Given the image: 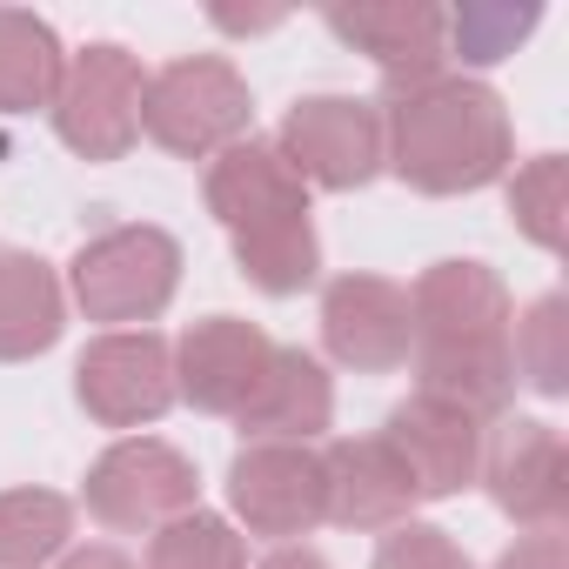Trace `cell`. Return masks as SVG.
I'll return each instance as SVG.
<instances>
[{"mask_svg": "<svg viewBox=\"0 0 569 569\" xmlns=\"http://www.w3.org/2000/svg\"><path fill=\"white\" fill-rule=\"evenodd\" d=\"M409 362H416V396H436L476 422H502L516 402V362H509V329L516 302L489 261H436L409 289Z\"/></svg>", "mask_w": 569, "mask_h": 569, "instance_id": "cell-1", "label": "cell"}, {"mask_svg": "<svg viewBox=\"0 0 569 569\" xmlns=\"http://www.w3.org/2000/svg\"><path fill=\"white\" fill-rule=\"evenodd\" d=\"M382 168L416 194H476L496 188L516 161L509 108L476 74H429L409 88H382Z\"/></svg>", "mask_w": 569, "mask_h": 569, "instance_id": "cell-2", "label": "cell"}, {"mask_svg": "<svg viewBox=\"0 0 569 569\" xmlns=\"http://www.w3.org/2000/svg\"><path fill=\"white\" fill-rule=\"evenodd\" d=\"M181 289V241L154 221H128V228H101L94 241H81V254L68 261V302L108 329H148L168 316Z\"/></svg>", "mask_w": 569, "mask_h": 569, "instance_id": "cell-3", "label": "cell"}, {"mask_svg": "<svg viewBox=\"0 0 569 569\" xmlns=\"http://www.w3.org/2000/svg\"><path fill=\"white\" fill-rule=\"evenodd\" d=\"M141 134L174 161H214L221 148L254 134L248 74L228 54H181L141 88Z\"/></svg>", "mask_w": 569, "mask_h": 569, "instance_id": "cell-4", "label": "cell"}, {"mask_svg": "<svg viewBox=\"0 0 569 569\" xmlns=\"http://www.w3.org/2000/svg\"><path fill=\"white\" fill-rule=\"evenodd\" d=\"M81 502L114 536H154L174 516L201 509V469L161 436H121L94 456V469L81 482Z\"/></svg>", "mask_w": 569, "mask_h": 569, "instance_id": "cell-5", "label": "cell"}, {"mask_svg": "<svg viewBox=\"0 0 569 569\" xmlns=\"http://www.w3.org/2000/svg\"><path fill=\"white\" fill-rule=\"evenodd\" d=\"M141 61L121 41H88L81 54H68V74L54 88V134L68 154L81 161H121L141 141Z\"/></svg>", "mask_w": 569, "mask_h": 569, "instance_id": "cell-6", "label": "cell"}, {"mask_svg": "<svg viewBox=\"0 0 569 569\" xmlns=\"http://www.w3.org/2000/svg\"><path fill=\"white\" fill-rule=\"evenodd\" d=\"M74 402L101 429H154L174 396V342L161 329H108L74 362Z\"/></svg>", "mask_w": 569, "mask_h": 569, "instance_id": "cell-7", "label": "cell"}, {"mask_svg": "<svg viewBox=\"0 0 569 569\" xmlns=\"http://www.w3.org/2000/svg\"><path fill=\"white\" fill-rule=\"evenodd\" d=\"M228 509L248 536L261 542H302L329 522V482H322V449L309 442H241L228 462Z\"/></svg>", "mask_w": 569, "mask_h": 569, "instance_id": "cell-8", "label": "cell"}, {"mask_svg": "<svg viewBox=\"0 0 569 569\" xmlns=\"http://www.w3.org/2000/svg\"><path fill=\"white\" fill-rule=\"evenodd\" d=\"M274 148L309 181V194L316 188L356 194L382 174V114H376V101H356V94H302L281 114Z\"/></svg>", "mask_w": 569, "mask_h": 569, "instance_id": "cell-9", "label": "cell"}, {"mask_svg": "<svg viewBox=\"0 0 569 569\" xmlns=\"http://www.w3.org/2000/svg\"><path fill=\"white\" fill-rule=\"evenodd\" d=\"M476 482H489V502L516 529H562V516H569V449L536 416H502L482 436Z\"/></svg>", "mask_w": 569, "mask_h": 569, "instance_id": "cell-10", "label": "cell"}, {"mask_svg": "<svg viewBox=\"0 0 569 569\" xmlns=\"http://www.w3.org/2000/svg\"><path fill=\"white\" fill-rule=\"evenodd\" d=\"M409 289L389 274H336L322 289V349L336 369L396 376L409 369Z\"/></svg>", "mask_w": 569, "mask_h": 569, "instance_id": "cell-11", "label": "cell"}, {"mask_svg": "<svg viewBox=\"0 0 569 569\" xmlns=\"http://www.w3.org/2000/svg\"><path fill=\"white\" fill-rule=\"evenodd\" d=\"M482 436H489V422H476V416H462V409H449V402H436V396H409V402H396L389 422H382V442H389V456L402 462L416 502H449V496H462V489L482 476Z\"/></svg>", "mask_w": 569, "mask_h": 569, "instance_id": "cell-12", "label": "cell"}, {"mask_svg": "<svg viewBox=\"0 0 569 569\" xmlns=\"http://www.w3.org/2000/svg\"><path fill=\"white\" fill-rule=\"evenodd\" d=\"M322 21L342 48L382 68V88L449 74V8H429V0H356V8H329Z\"/></svg>", "mask_w": 569, "mask_h": 569, "instance_id": "cell-13", "label": "cell"}, {"mask_svg": "<svg viewBox=\"0 0 569 569\" xmlns=\"http://www.w3.org/2000/svg\"><path fill=\"white\" fill-rule=\"evenodd\" d=\"M201 201L228 234H254V228H274V221H302L309 214V181L281 161L274 141L248 134V141H234L208 161Z\"/></svg>", "mask_w": 569, "mask_h": 569, "instance_id": "cell-14", "label": "cell"}, {"mask_svg": "<svg viewBox=\"0 0 569 569\" xmlns=\"http://www.w3.org/2000/svg\"><path fill=\"white\" fill-rule=\"evenodd\" d=\"M268 356H274V342H268L254 322H241V316H208V322H194V329L174 342V396H181L188 409H201V416L234 422V409H241L248 389L261 382Z\"/></svg>", "mask_w": 569, "mask_h": 569, "instance_id": "cell-15", "label": "cell"}, {"mask_svg": "<svg viewBox=\"0 0 569 569\" xmlns=\"http://www.w3.org/2000/svg\"><path fill=\"white\" fill-rule=\"evenodd\" d=\"M234 429H241V442H309L316 449L336 429V382H329L322 356L274 349L261 382L234 409Z\"/></svg>", "mask_w": 569, "mask_h": 569, "instance_id": "cell-16", "label": "cell"}, {"mask_svg": "<svg viewBox=\"0 0 569 569\" xmlns=\"http://www.w3.org/2000/svg\"><path fill=\"white\" fill-rule=\"evenodd\" d=\"M322 482H329V522L356 529V536H389L409 522L416 489L402 476V462L389 456L382 436H342L322 449Z\"/></svg>", "mask_w": 569, "mask_h": 569, "instance_id": "cell-17", "label": "cell"}, {"mask_svg": "<svg viewBox=\"0 0 569 569\" xmlns=\"http://www.w3.org/2000/svg\"><path fill=\"white\" fill-rule=\"evenodd\" d=\"M68 329V281L28 248H0V362H34Z\"/></svg>", "mask_w": 569, "mask_h": 569, "instance_id": "cell-18", "label": "cell"}, {"mask_svg": "<svg viewBox=\"0 0 569 569\" xmlns=\"http://www.w3.org/2000/svg\"><path fill=\"white\" fill-rule=\"evenodd\" d=\"M61 74H68L61 34L41 14H28V8H0V114L54 108Z\"/></svg>", "mask_w": 569, "mask_h": 569, "instance_id": "cell-19", "label": "cell"}, {"mask_svg": "<svg viewBox=\"0 0 569 569\" xmlns=\"http://www.w3.org/2000/svg\"><path fill=\"white\" fill-rule=\"evenodd\" d=\"M74 542V502L61 489H0V569H54Z\"/></svg>", "mask_w": 569, "mask_h": 569, "instance_id": "cell-20", "label": "cell"}, {"mask_svg": "<svg viewBox=\"0 0 569 569\" xmlns=\"http://www.w3.org/2000/svg\"><path fill=\"white\" fill-rule=\"evenodd\" d=\"M234 241V268L248 289L261 296H302L309 281L322 274V234L316 221H274V228H254V234H228Z\"/></svg>", "mask_w": 569, "mask_h": 569, "instance_id": "cell-21", "label": "cell"}, {"mask_svg": "<svg viewBox=\"0 0 569 569\" xmlns=\"http://www.w3.org/2000/svg\"><path fill=\"white\" fill-rule=\"evenodd\" d=\"M509 362L516 382H529L536 396H569V296H536L516 329H509Z\"/></svg>", "mask_w": 569, "mask_h": 569, "instance_id": "cell-22", "label": "cell"}, {"mask_svg": "<svg viewBox=\"0 0 569 569\" xmlns=\"http://www.w3.org/2000/svg\"><path fill=\"white\" fill-rule=\"evenodd\" d=\"M502 181H509V221H516V234L536 241L542 254H556L562 248V221H569V161L562 154H536V161H522Z\"/></svg>", "mask_w": 569, "mask_h": 569, "instance_id": "cell-23", "label": "cell"}, {"mask_svg": "<svg viewBox=\"0 0 569 569\" xmlns=\"http://www.w3.org/2000/svg\"><path fill=\"white\" fill-rule=\"evenodd\" d=\"M148 569H248V542L228 516L188 509L148 536Z\"/></svg>", "mask_w": 569, "mask_h": 569, "instance_id": "cell-24", "label": "cell"}, {"mask_svg": "<svg viewBox=\"0 0 569 569\" xmlns=\"http://www.w3.org/2000/svg\"><path fill=\"white\" fill-rule=\"evenodd\" d=\"M542 8H502V0H469L449 14V61L462 68H496L536 34Z\"/></svg>", "mask_w": 569, "mask_h": 569, "instance_id": "cell-25", "label": "cell"}, {"mask_svg": "<svg viewBox=\"0 0 569 569\" xmlns=\"http://www.w3.org/2000/svg\"><path fill=\"white\" fill-rule=\"evenodd\" d=\"M369 569H476L469 562V549L449 536V529H436V522H402V529H389L382 542H376V562Z\"/></svg>", "mask_w": 569, "mask_h": 569, "instance_id": "cell-26", "label": "cell"}, {"mask_svg": "<svg viewBox=\"0 0 569 569\" xmlns=\"http://www.w3.org/2000/svg\"><path fill=\"white\" fill-rule=\"evenodd\" d=\"M496 569H569V536L562 529H529L496 556Z\"/></svg>", "mask_w": 569, "mask_h": 569, "instance_id": "cell-27", "label": "cell"}, {"mask_svg": "<svg viewBox=\"0 0 569 569\" xmlns=\"http://www.w3.org/2000/svg\"><path fill=\"white\" fill-rule=\"evenodd\" d=\"M54 569H141V562H128V556L108 549V542H88V549H68Z\"/></svg>", "mask_w": 569, "mask_h": 569, "instance_id": "cell-28", "label": "cell"}, {"mask_svg": "<svg viewBox=\"0 0 569 569\" xmlns=\"http://www.w3.org/2000/svg\"><path fill=\"white\" fill-rule=\"evenodd\" d=\"M254 569H329V556H316L309 542H281L274 556H261Z\"/></svg>", "mask_w": 569, "mask_h": 569, "instance_id": "cell-29", "label": "cell"}]
</instances>
